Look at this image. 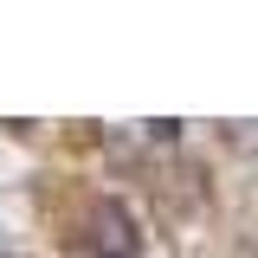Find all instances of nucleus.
I'll return each mask as SVG.
<instances>
[{"label": "nucleus", "mask_w": 258, "mask_h": 258, "mask_svg": "<svg viewBox=\"0 0 258 258\" xmlns=\"http://www.w3.org/2000/svg\"><path fill=\"white\" fill-rule=\"evenodd\" d=\"M84 252L91 258H142V232L123 200H91L84 207Z\"/></svg>", "instance_id": "nucleus-1"}, {"label": "nucleus", "mask_w": 258, "mask_h": 258, "mask_svg": "<svg viewBox=\"0 0 258 258\" xmlns=\"http://www.w3.org/2000/svg\"><path fill=\"white\" fill-rule=\"evenodd\" d=\"M220 142L232 149V155H258V116H245V123H220Z\"/></svg>", "instance_id": "nucleus-2"}]
</instances>
